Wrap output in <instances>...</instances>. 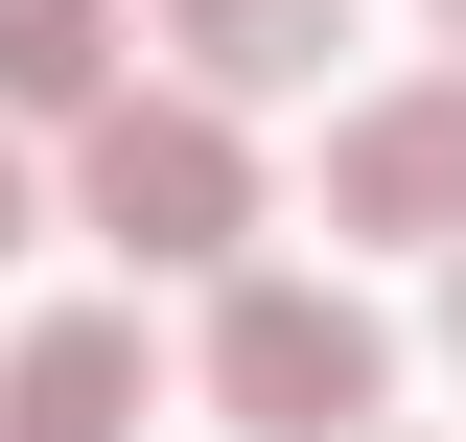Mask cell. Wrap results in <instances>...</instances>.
<instances>
[{
    "label": "cell",
    "mask_w": 466,
    "mask_h": 442,
    "mask_svg": "<svg viewBox=\"0 0 466 442\" xmlns=\"http://www.w3.org/2000/svg\"><path fill=\"white\" fill-rule=\"evenodd\" d=\"M164 47L210 70V94H303V70L350 47V0H164Z\"/></svg>",
    "instance_id": "cell-5"
},
{
    "label": "cell",
    "mask_w": 466,
    "mask_h": 442,
    "mask_svg": "<svg viewBox=\"0 0 466 442\" xmlns=\"http://www.w3.org/2000/svg\"><path fill=\"white\" fill-rule=\"evenodd\" d=\"M443 349H466V256H443Z\"/></svg>",
    "instance_id": "cell-8"
},
{
    "label": "cell",
    "mask_w": 466,
    "mask_h": 442,
    "mask_svg": "<svg viewBox=\"0 0 466 442\" xmlns=\"http://www.w3.org/2000/svg\"><path fill=\"white\" fill-rule=\"evenodd\" d=\"M140 419H164V349L116 326V303H70V326L0 349V442H140Z\"/></svg>",
    "instance_id": "cell-4"
},
{
    "label": "cell",
    "mask_w": 466,
    "mask_h": 442,
    "mask_svg": "<svg viewBox=\"0 0 466 442\" xmlns=\"http://www.w3.org/2000/svg\"><path fill=\"white\" fill-rule=\"evenodd\" d=\"M116 94V0H0V116H94Z\"/></svg>",
    "instance_id": "cell-6"
},
{
    "label": "cell",
    "mask_w": 466,
    "mask_h": 442,
    "mask_svg": "<svg viewBox=\"0 0 466 442\" xmlns=\"http://www.w3.org/2000/svg\"><path fill=\"white\" fill-rule=\"evenodd\" d=\"M94 233L116 256H233L257 233V140L210 94H94Z\"/></svg>",
    "instance_id": "cell-2"
},
{
    "label": "cell",
    "mask_w": 466,
    "mask_h": 442,
    "mask_svg": "<svg viewBox=\"0 0 466 442\" xmlns=\"http://www.w3.org/2000/svg\"><path fill=\"white\" fill-rule=\"evenodd\" d=\"M373 396H397V349H373L350 279H233V303H210V419H257V442H373Z\"/></svg>",
    "instance_id": "cell-1"
},
{
    "label": "cell",
    "mask_w": 466,
    "mask_h": 442,
    "mask_svg": "<svg viewBox=\"0 0 466 442\" xmlns=\"http://www.w3.org/2000/svg\"><path fill=\"white\" fill-rule=\"evenodd\" d=\"M443 47H466V0H443Z\"/></svg>",
    "instance_id": "cell-9"
},
{
    "label": "cell",
    "mask_w": 466,
    "mask_h": 442,
    "mask_svg": "<svg viewBox=\"0 0 466 442\" xmlns=\"http://www.w3.org/2000/svg\"><path fill=\"white\" fill-rule=\"evenodd\" d=\"M24 233H47V210H24V140H0V256H24Z\"/></svg>",
    "instance_id": "cell-7"
},
{
    "label": "cell",
    "mask_w": 466,
    "mask_h": 442,
    "mask_svg": "<svg viewBox=\"0 0 466 442\" xmlns=\"http://www.w3.org/2000/svg\"><path fill=\"white\" fill-rule=\"evenodd\" d=\"M327 233H443V256H466V70L327 116Z\"/></svg>",
    "instance_id": "cell-3"
}]
</instances>
